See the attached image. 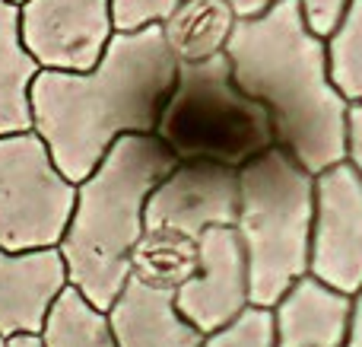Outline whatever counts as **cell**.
I'll return each mask as SVG.
<instances>
[{
	"label": "cell",
	"instance_id": "obj_17",
	"mask_svg": "<svg viewBox=\"0 0 362 347\" xmlns=\"http://www.w3.org/2000/svg\"><path fill=\"white\" fill-rule=\"evenodd\" d=\"M200 242L175 229L146 227L131 252V274L163 290H178L197 274Z\"/></svg>",
	"mask_w": 362,
	"mask_h": 347
},
{
	"label": "cell",
	"instance_id": "obj_11",
	"mask_svg": "<svg viewBox=\"0 0 362 347\" xmlns=\"http://www.w3.org/2000/svg\"><path fill=\"white\" fill-rule=\"evenodd\" d=\"M350 293L305 274L274 306V347H350Z\"/></svg>",
	"mask_w": 362,
	"mask_h": 347
},
{
	"label": "cell",
	"instance_id": "obj_12",
	"mask_svg": "<svg viewBox=\"0 0 362 347\" xmlns=\"http://www.w3.org/2000/svg\"><path fill=\"white\" fill-rule=\"evenodd\" d=\"M67 284V268L57 249L6 252L0 249V331L38 335L51 300Z\"/></svg>",
	"mask_w": 362,
	"mask_h": 347
},
{
	"label": "cell",
	"instance_id": "obj_20",
	"mask_svg": "<svg viewBox=\"0 0 362 347\" xmlns=\"http://www.w3.org/2000/svg\"><path fill=\"white\" fill-rule=\"evenodd\" d=\"M178 0H112V16L118 32H137L144 25H159Z\"/></svg>",
	"mask_w": 362,
	"mask_h": 347
},
{
	"label": "cell",
	"instance_id": "obj_22",
	"mask_svg": "<svg viewBox=\"0 0 362 347\" xmlns=\"http://www.w3.org/2000/svg\"><path fill=\"white\" fill-rule=\"evenodd\" d=\"M346 159L362 172V99L350 102L346 115Z\"/></svg>",
	"mask_w": 362,
	"mask_h": 347
},
{
	"label": "cell",
	"instance_id": "obj_23",
	"mask_svg": "<svg viewBox=\"0 0 362 347\" xmlns=\"http://www.w3.org/2000/svg\"><path fill=\"white\" fill-rule=\"evenodd\" d=\"M350 347H362V287L353 293V312H350Z\"/></svg>",
	"mask_w": 362,
	"mask_h": 347
},
{
	"label": "cell",
	"instance_id": "obj_16",
	"mask_svg": "<svg viewBox=\"0 0 362 347\" xmlns=\"http://www.w3.org/2000/svg\"><path fill=\"white\" fill-rule=\"evenodd\" d=\"M38 335L45 347H118L108 309H99L74 284L57 290Z\"/></svg>",
	"mask_w": 362,
	"mask_h": 347
},
{
	"label": "cell",
	"instance_id": "obj_4",
	"mask_svg": "<svg viewBox=\"0 0 362 347\" xmlns=\"http://www.w3.org/2000/svg\"><path fill=\"white\" fill-rule=\"evenodd\" d=\"M315 227V172L283 147H270L238 169V217L248 258L251 303L274 309L308 274Z\"/></svg>",
	"mask_w": 362,
	"mask_h": 347
},
{
	"label": "cell",
	"instance_id": "obj_8",
	"mask_svg": "<svg viewBox=\"0 0 362 347\" xmlns=\"http://www.w3.org/2000/svg\"><path fill=\"white\" fill-rule=\"evenodd\" d=\"M19 29L45 70H93L118 32L112 0H23Z\"/></svg>",
	"mask_w": 362,
	"mask_h": 347
},
{
	"label": "cell",
	"instance_id": "obj_3",
	"mask_svg": "<svg viewBox=\"0 0 362 347\" xmlns=\"http://www.w3.org/2000/svg\"><path fill=\"white\" fill-rule=\"evenodd\" d=\"M175 166L178 157L156 134H124L76 182L74 217L57 252L67 268V284L99 309H108L131 278V252L146 229V201Z\"/></svg>",
	"mask_w": 362,
	"mask_h": 347
},
{
	"label": "cell",
	"instance_id": "obj_26",
	"mask_svg": "<svg viewBox=\"0 0 362 347\" xmlns=\"http://www.w3.org/2000/svg\"><path fill=\"white\" fill-rule=\"evenodd\" d=\"M0 347H10V335H4V331H0Z\"/></svg>",
	"mask_w": 362,
	"mask_h": 347
},
{
	"label": "cell",
	"instance_id": "obj_15",
	"mask_svg": "<svg viewBox=\"0 0 362 347\" xmlns=\"http://www.w3.org/2000/svg\"><path fill=\"white\" fill-rule=\"evenodd\" d=\"M38 70L42 67L23 42L19 4L0 0V134H16L32 127L29 89Z\"/></svg>",
	"mask_w": 362,
	"mask_h": 347
},
{
	"label": "cell",
	"instance_id": "obj_5",
	"mask_svg": "<svg viewBox=\"0 0 362 347\" xmlns=\"http://www.w3.org/2000/svg\"><path fill=\"white\" fill-rule=\"evenodd\" d=\"M153 134L178 163H219L229 169H242L276 147L267 106L238 86L226 55L178 64L175 86Z\"/></svg>",
	"mask_w": 362,
	"mask_h": 347
},
{
	"label": "cell",
	"instance_id": "obj_14",
	"mask_svg": "<svg viewBox=\"0 0 362 347\" xmlns=\"http://www.w3.org/2000/svg\"><path fill=\"white\" fill-rule=\"evenodd\" d=\"M235 23L238 13L229 0H178V6L159 25L172 55L185 64L226 55Z\"/></svg>",
	"mask_w": 362,
	"mask_h": 347
},
{
	"label": "cell",
	"instance_id": "obj_7",
	"mask_svg": "<svg viewBox=\"0 0 362 347\" xmlns=\"http://www.w3.org/2000/svg\"><path fill=\"white\" fill-rule=\"evenodd\" d=\"M308 274L350 297L362 287V172L350 159L315 176Z\"/></svg>",
	"mask_w": 362,
	"mask_h": 347
},
{
	"label": "cell",
	"instance_id": "obj_21",
	"mask_svg": "<svg viewBox=\"0 0 362 347\" xmlns=\"http://www.w3.org/2000/svg\"><path fill=\"white\" fill-rule=\"evenodd\" d=\"M346 0H302V10H305V19L318 35H327V32L337 25L340 13H344Z\"/></svg>",
	"mask_w": 362,
	"mask_h": 347
},
{
	"label": "cell",
	"instance_id": "obj_10",
	"mask_svg": "<svg viewBox=\"0 0 362 347\" xmlns=\"http://www.w3.org/2000/svg\"><path fill=\"white\" fill-rule=\"evenodd\" d=\"M197 242V274L175 290V303L187 322L210 335L251 306L248 258L235 227H210Z\"/></svg>",
	"mask_w": 362,
	"mask_h": 347
},
{
	"label": "cell",
	"instance_id": "obj_6",
	"mask_svg": "<svg viewBox=\"0 0 362 347\" xmlns=\"http://www.w3.org/2000/svg\"><path fill=\"white\" fill-rule=\"evenodd\" d=\"M76 182L35 131L0 134V249H57L74 217Z\"/></svg>",
	"mask_w": 362,
	"mask_h": 347
},
{
	"label": "cell",
	"instance_id": "obj_27",
	"mask_svg": "<svg viewBox=\"0 0 362 347\" xmlns=\"http://www.w3.org/2000/svg\"><path fill=\"white\" fill-rule=\"evenodd\" d=\"M13 4H23V0H13Z\"/></svg>",
	"mask_w": 362,
	"mask_h": 347
},
{
	"label": "cell",
	"instance_id": "obj_24",
	"mask_svg": "<svg viewBox=\"0 0 362 347\" xmlns=\"http://www.w3.org/2000/svg\"><path fill=\"white\" fill-rule=\"evenodd\" d=\"M232 6H235L238 16H257V13H264L267 6H274L276 0H229Z\"/></svg>",
	"mask_w": 362,
	"mask_h": 347
},
{
	"label": "cell",
	"instance_id": "obj_9",
	"mask_svg": "<svg viewBox=\"0 0 362 347\" xmlns=\"http://www.w3.org/2000/svg\"><path fill=\"white\" fill-rule=\"evenodd\" d=\"M238 169L219 163H178L146 201L144 220L153 229H175L200 239L210 227H235Z\"/></svg>",
	"mask_w": 362,
	"mask_h": 347
},
{
	"label": "cell",
	"instance_id": "obj_19",
	"mask_svg": "<svg viewBox=\"0 0 362 347\" xmlns=\"http://www.w3.org/2000/svg\"><path fill=\"white\" fill-rule=\"evenodd\" d=\"M200 347H274V309L251 303L223 329L204 335Z\"/></svg>",
	"mask_w": 362,
	"mask_h": 347
},
{
	"label": "cell",
	"instance_id": "obj_13",
	"mask_svg": "<svg viewBox=\"0 0 362 347\" xmlns=\"http://www.w3.org/2000/svg\"><path fill=\"white\" fill-rule=\"evenodd\" d=\"M118 347H200L204 331L181 316L175 290L127 278L115 303L108 306Z\"/></svg>",
	"mask_w": 362,
	"mask_h": 347
},
{
	"label": "cell",
	"instance_id": "obj_25",
	"mask_svg": "<svg viewBox=\"0 0 362 347\" xmlns=\"http://www.w3.org/2000/svg\"><path fill=\"white\" fill-rule=\"evenodd\" d=\"M10 347H45V344H42V335L23 331V335H10Z\"/></svg>",
	"mask_w": 362,
	"mask_h": 347
},
{
	"label": "cell",
	"instance_id": "obj_18",
	"mask_svg": "<svg viewBox=\"0 0 362 347\" xmlns=\"http://www.w3.org/2000/svg\"><path fill=\"white\" fill-rule=\"evenodd\" d=\"M327 61L337 89L350 102L362 99V0H346L337 25L327 32Z\"/></svg>",
	"mask_w": 362,
	"mask_h": 347
},
{
	"label": "cell",
	"instance_id": "obj_1",
	"mask_svg": "<svg viewBox=\"0 0 362 347\" xmlns=\"http://www.w3.org/2000/svg\"><path fill=\"white\" fill-rule=\"evenodd\" d=\"M178 76L163 25L115 32L93 70H38L32 131L70 182H83L124 134H153Z\"/></svg>",
	"mask_w": 362,
	"mask_h": 347
},
{
	"label": "cell",
	"instance_id": "obj_2",
	"mask_svg": "<svg viewBox=\"0 0 362 347\" xmlns=\"http://www.w3.org/2000/svg\"><path fill=\"white\" fill-rule=\"evenodd\" d=\"M226 57L238 86L267 106L276 147L315 176L346 159L350 99L334 83L327 38L308 25L302 0H276L257 16H238Z\"/></svg>",
	"mask_w": 362,
	"mask_h": 347
}]
</instances>
